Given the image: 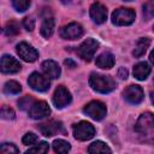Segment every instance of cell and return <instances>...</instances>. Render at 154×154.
Returning a JSON list of instances; mask_svg holds the SVG:
<instances>
[{
    "label": "cell",
    "instance_id": "obj_5",
    "mask_svg": "<svg viewBox=\"0 0 154 154\" xmlns=\"http://www.w3.org/2000/svg\"><path fill=\"white\" fill-rule=\"evenodd\" d=\"M83 112L94 120H101L106 116V106L101 101H91L84 106Z\"/></svg>",
    "mask_w": 154,
    "mask_h": 154
},
{
    "label": "cell",
    "instance_id": "obj_39",
    "mask_svg": "<svg viewBox=\"0 0 154 154\" xmlns=\"http://www.w3.org/2000/svg\"><path fill=\"white\" fill-rule=\"evenodd\" d=\"M153 31H154V26H153Z\"/></svg>",
    "mask_w": 154,
    "mask_h": 154
},
{
    "label": "cell",
    "instance_id": "obj_19",
    "mask_svg": "<svg viewBox=\"0 0 154 154\" xmlns=\"http://www.w3.org/2000/svg\"><path fill=\"white\" fill-rule=\"evenodd\" d=\"M54 25H55V23H54L53 17H48V16L45 17L43 22L41 24V35L46 38L51 37L54 32Z\"/></svg>",
    "mask_w": 154,
    "mask_h": 154
},
{
    "label": "cell",
    "instance_id": "obj_11",
    "mask_svg": "<svg viewBox=\"0 0 154 154\" xmlns=\"http://www.w3.org/2000/svg\"><path fill=\"white\" fill-rule=\"evenodd\" d=\"M17 53L24 61H28V63H32L38 58L37 51L26 42H20L17 46Z\"/></svg>",
    "mask_w": 154,
    "mask_h": 154
},
{
    "label": "cell",
    "instance_id": "obj_20",
    "mask_svg": "<svg viewBox=\"0 0 154 154\" xmlns=\"http://www.w3.org/2000/svg\"><path fill=\"white\" fill-rule=\"evenodd\" d=\"M149 45H150V40H149L148 37H142V38H140V40L137 41L136 46H135V49H134V52H132V55H134L135 58L142 57V55L146 53V51H147V48L149 47Z\"/></svg>",
    "mask_w": 154,
    "mask_h": 154
},
{
    "label": "cell",
    "instance_id": "obj_33",
    "mask_svg": "<svg viewBox=\"0 0 154 154\" xmlns=\"http://www.w3.org/2000/svg\"><path fill=\"white\" fill-rule=\"evenodd\" d=\"M118 77L120 79H126L128 78V70L125 67H120L118 71Z\"/></svg>",
    "mask_w": 154,
    "mask_h": 154
},
{
    "label": "cell",
    "instance_id": "obj_30",
    "mask_svg": "<svg viewBox=\"0 0 154 154\" xmlns=\"http://www.w3.org/2000/svg\"><path fill=\"white\" fill-rule=\"evenodd\" d=\"M22 142H23V144H25V146L35 144V143L37 142V136H36L34 132H26V134L23 136Z\"/></svg>",
    "mask_w": 154,
    "mask_h": 154
},
{
    "label": "cell",
    "instance_id": "obj_24",
    "mask_svg": "<svg viewBox=\"0 0 154 154\" xmlns=\"http://www.w3.org/2000/svg\"><path fill=\"white\" fill-rule=\"evenodd\" d=\"M4 32H5L6 36H16V35L19 34V25L16 22L10 20L4 26Z\"/></svg>",
    "mask_w": 154,
    "mask_h": 154
},
{
    "label": "cell",
    "instance_id": "obj_23",
    "mask_svg": "<svg viewBox=\"0 0 154 154\" xmlns=\"http://www.w3.org/2000/svg\"><path fill=\"white\" fill-rule=\"evenodd\" d=\"M53 149L57 153H67L71 149V146L69 142L64 141V140H55L53 142Z\"/></svg>",
    "mask_w": 154,
    "mask_h": 154
},
{
    "label": "cell",
    "instance_id": "obj_8",
    "mask_svg": "<svg viewBox=\"0 0 154 154\" xmlns=\"http://www.w3.org/2000/svg\"><path fill=\"white\" fill-rule=\"evenodd\" d=\"M83 26L76 22H72L60 29V36L65 40H77L83 35Z\"/></svg>",
    "mask_w": 154,
    "mask_h": 154
},
{
    "label": "cell",
    "instance_id": "obj_4",
    "mask_svg": "<svg viewBox=\"0 0 154 154\" xmlns=\"http://www.w3.org/2000/svg\"><path fill=\"white\" fill-rule=\"evenodd\" d=\"M99 47V43L94 38H87L83 41L79 47L77 48V54L79 58H82L85 61H90L94 58V54Z\"/></svg>",
    "mask_w": 154,
    "mask_h": 154
},
{
    "label": "cell",
    "instance_id": "obj_18",
    "mask_svg": "<svg viewBox=\"0 0 154 154\" xmlns=\"http://www.w3.org/2000/svg\"><path fill=\"white\" fill-rule=\"evenodd\" d=\"M150 73V67L146 61H141L134 66V76L140 81H144Z\"/></svg>",
    "mask_w": 154,
    "mask_h": 154
},
{
    "label": "cell",
    "instance_id": "obj_10",
    "mask_svg": "<svg viewBox=\"0 0 154 154\" xmlns=\"http://www.w3.org/2000/svg\"><path fill=\"white\" fill-rule=\"evenodd\" d=\"M125 100L130 103H134V105H138L142 102L143 97H144V94H143V90L140 85H136V84H131L129 85L124 93H123Z\"/></svg>",
    "mask_w": 154,
    "mask_h": 154
},
{
    "label": "cell",
    "instance_id": "obj_31",
    "mask_svg": "<svg viewBox=\"0 0 154 154\" xmlns=\"http://www.w3.org/2000/svg\"><path fill=\"white\" fill-rule=\"evenodd\" d=\"M1 118L2 119H14V111L10 108L8 106H2L1 107Z\"/></svg>",
    "mask_w": 154,
    "mask_h": 154
},
{
    "label": "cell",
    "instance_id": "obj_29",
    "mask_svg": "<svg viewBox=\"0 0 154 154\" xmlns=\"http://www.w3.org/2000/svg\"><path fill=\"white\" fill-rule=\"evenodd\" d=\"M34 102H35V101H34V99H32L31 96H24L23 99L19 100L18 107H19L20 109H30V107L32 106Z\"/></svg>",
    "mask_w": 154,
    "mask_h": 154
},
{
    "label": "cell",
    "instance_id": "obj_32",
    "mask_svg": "<svg viewBox=\"0 0 154 154\" xmlns=\"http://www.w3.org/2000/svg\"><path fill=\"white\" fill-rule=\"evenodd\" d=\"M23 26L28 31H32L35 29V19L32 17H25L23 19Z\"/></svg>",
    "mask_w": 154,
    "mask_h": 154
},
{
    "label": "cell",
    "instance_id": "obj_36",
    "mask_svg": "<svg viewBox=\"0 0 154 154\" xmlns=\"http://www.w3.org/2000/svg\"><path fill=\"white\" fill-rule=\"evenodd\" d=\"M150 100H152V102L154 103V91L150 93Z\"/></svg>",
    "mask_w": 154,
    "mask_h": 154
},
{
    "label": "cell",
    "instance_id": "obj_15",
    "mask_svg": "<svg viewBox=\"0 0 154 154\" xmlns=\"http://www.w3.org/2000/svg\"><path fill=\"white\" fill-rule=\"evenodd\" d=\"M38 129H40V131H41V134L43 136L52 137L57 132L63 131V125H61V123H58V122H53L52 120V122H47V123L40 124L38 125Z\"/></svg>",
    "mask_w": 154,
    "mask_h": 154
},
{
    "label": "cell",
    "instance_id": "obj_28",
    "mask_svg": "<svg viewBox=\"0 0 154 154\" xmlns=\"http://www.w3.org/2000/svg\"><path fill=\"white\" fill-rule=\"evenodd\" d=\"M0 152L2 154H16L19 152V149L13 143H2L0 147Z\"/></svg>",
    "mask_w": 154,
    "mask_h": 154
},
{
    "label": "cell",
    "instance_id": "obj_16",
    "mask_svg": "<svg viewBox=\"0 0 154 154\" xmlns=\"http://www.w3.org/2000/svg\"><path fill=\"white\" fill-rule=\"evenodd\" d=\"M42 70L48 78H58L60 76V67L54 60H45L42 63Z\"/></svg>",
    "mask_w": 154,
    "mask_h": 154
},
{
    "label": "cell",
    "instance_id": "obj_2",
    "mask_svg": "<svg viewBox=\"0 0 154 154\" xmlns=\"http://www.w3.org/2000/svg\"><path fill=\"white\" fill-rule=\"evenodd\" d=\"M89 85L97 93L107 94L116 88V82L109 76H103L94 72L89 77Z\"/></svg>",
    "mask_w": 154,
    "mask_h": 154
},
{
    "label": "cell",
    "instance_id": "obj_38",
    "mask_svg": "<svg viewBox=\"0 0 154 154\" xmlns=\"http://www.w3.org/2000/svg\"><path fill=\"white\" fill-rule=\"evenodd\" d=\"M124 1H131V0H124Z\"/></svg>",
    "mask_w": 154,
    "mask_h": 154
},
{
    "label": "cell",
    "instance_id": "obj_17",
    "mask_svg": "<svg viewBox=\"0 0 154 154\" xmlns=\"http://www.w3.org/2000/svg\"><path fill=\"white\" fill-rule=\"evenodd\" d=\"M113 65H114V57L108 52H105L96 58V66L100 69H111L113 67Z\"/></svg>",
    "mask_w": 154,
    "mask_h": 154
},
{
    "label": "cell",
    "instance_id": "obj_21",
    "mask_svg": "<svg viewBox=\"0 0 154 154\" xmlns=\"http://www.w3.org/2000/svg\"><path fill=\"white\" fill-rule=\"evenodd\" d=\"M88 152L89 153H111V148L108 146H106L103 142L101 141H95L93 142L89 147H88Z\"/></svg>",
    "mask_w": 154,
    "mask_h": 154
},
{
    "label": "cell",
    "instance_id": "obj_27",
    "mask_svg": "<svg viewBox=\"0 0 154 154\" xmlns=\"http://www.w3.org/2000/svg\"><path fill=\"white\" fill-rule=\"evenodd\" d=\"M30 2H31V0H12V5L18 12L26 11L28 7L30 6Z\"/></svg>",
    "mask_w": 154,
    "mask_h": 154
},
{
    "label": "cell",
    "instance_id": "obj_13",
    "mask_svg": "<svg viewBox=\"0 0 154 154\" xmlns=\"http://www.w3.org/2000/svg\"><path fill=\"white\" fill-rule=\"evenodd\" d=\"M90 17L96 24H102L107 19V10L106 7L100 2H94L90 6Z\"/></svg>",
    "mask_w": 154,
    "mask_h": 154
},
{
    "label": "cell",
    "instance_id": "obj_25",
    "mask_svg": "<svg viewBox=\"0 0 154 154\" xmlns=\"http://www.w3.org/2000/svg\"><path fill=\"white\" fill-rule=\"evenodd\" d=\"M143 16L147 20L154 17V0H149L143 5Z\"/></svg>",
    "mask_w": 154,
    "mask_h": 154
},
{
    "label": "cell",
    "instance_id": "obj_34",
    "mask_svg": "<svg viewBox=\"0 0 154 154\" xmlns=\"http://www.w3.org/2000/svg\"><path fill=\"white\" fill-rule=\"evenodd\" d=\"M64 63H65V65H66V66H69L70 69H73V67H76V63H75V61H72L71 59H67V60H65Z\"/></svg>",
    "mask_w": 154,
    "mask_h": 154
},
{
    "label": "cell",
    "instance_id": "obj_7",
    "mask_svg": "<svg viewBox=\"0 0 154 154\" xmlns=\"http://www.w3.org/2000/svg\"><path fill=\"white\" fill-rule=\"evenodd\" d=\"M28 84L36 91H46L49 89L51 82L47 76H43L38 72H32L28 78Z\"/></svg>",
    "mask_w": 154,
    "mask_h": 154
},
{
    "label": "cell",
    "instance_id": "obj_26",
    "mask_svg": "<svg viewBox=\"0 0 154 154\" xmlns=\"http://www.w3.org/2000/svg\"><path fill=\"white\" fill-rule=\"evenodd\" d=\"M48 148H49V147H48V143H47V142H45V141H42V142H40L38 144L34 146L32 148H29L26 153H37V154H43V153H47V152H48Z\"/></svg>",
    "mask_w": 154,
    "mask_h": 154
},
{
    "label": "cell",
    "instance_id": "obj_1",
    "mask_svg": "<svg viewBox=\"0 0 154 154\" xmlns=\"http://www.w3.org/2000/svg\"><path fill=\"white\" fill-rule=\"evenodd\" d=\"M135 131L143 142L154 144V114L150 112L142 113L135 124Z\"/></svg>",
    "mask_w": 154,
    "mask_h": 154
},
{
    "label": "cell",
    "instance_id": "obj_3",
    "mask_svg": "<svg viewBox=\"0 0 154 154\" xmlns=\"http://www.w3.org/2000/svg\"><path fill=\"white\" fill-rule=\"evenodd\" d=\"M135 20V11L131 8H117L112 13V23L116 25H130Z\"/></svg>",
    "mask_w": 154,
    "mask_h": 154
},
{
    "label": "cell",
    "instance_id": "obj_12",
    "mask_svg": "<svg viewBox=\"0 0 154 154\" xmlns=\"http://www.w3.org/2000/svg\"><path fill=\"white\" fill-rule=\"evenodd\" d=\"M49 113H51V108H49L48 103L45 101H35L29 109V116L32 119L46 118L47 116H49Z\"/></svg>",
    "mask_w": 154,
    "mask_h": 154
},
{
    "label": "cell",
    "instance_id": "obj_6",
    "mask_svg": "<svg viewBox=\"0 0 154 154\" xmlns=\"http://www.w3.org/2000/svg\"><path fill=\"white\" fill-rule=\"evenodd\" d=\"M73 135L79 141H87L95 135V128L88 122H79L73 125Z\"/></svg>",
    "mask_w": 154,
    "mask_h": 154
},
{
    "label": "cell",
    "instance_id": "obj_37",
    "mask_svg": "<svg viewBox=\"0 0 154 154\" xmlns=\"http://www.w3.org/2000/svg\"><path fill=\"white\" fill-rule=\"evenodd\" d=\"M60 1H61L63 4H69V2L71 1V0H60Z\"/></svg>",
    "mask_w": 154,
    "mask_h": 154
},
{
    "label": "cell",
    "instance_id": "obj_35",
    "mask_svg": "<svg viewBox=\"0 0 154 154\" xmlns=\"http://www.w3.org/2000/svg\"><path fill=\"white\" fill-rule=\"evenodd\" d=\"M149 59H150V61L154 64V49L150 52V55H149Z\"/></svg>",
    "mask_w": 154,
    "mask_h": 154
},
{
    "label": "cell",
    "instance_id": "obj_22",
    "mask_svg": "<svg viewBox=\"0 0 154 154\" xmlns=\"http://www.w3.org/2000/svg\"><path fill=\"white\" fill-rule=\"evenodd\" d=\"M22 90V85L16 82V81H8L5 83V87H4V91L6 94H11V95H16V94H19Z\"/></svg>",
    "mask_w": 154,
    "mask_h": 154
},
{
    "label": "cell",
    "instance_id": "obj_9",
    "mask_svg": "<svg viewBox=\"0 0 154 154\" xmlns=\"http://www.w3.org/2000/svg\"><path fill=\"white\" fill-rule=\"evenodd\" d=\"M71 100H72L71 94L64 85H59L55 89L53 95V103L57 108H64L71 102Z\"/></svg>",
    "mask_w": 154,
    "mask_h": 154
},
{
    "label": "cell",
    "instance_id": "obj_14",
    "mask_svg": "<svg viewBox=\"0 0 154 154\" xmlns=\"http://www.w3.org/2000/svg\"><path fill=\"white\" fill-rule=\"evenodd\" d=\"M20 64L13 57L8 54H4L1 58V71L4 73H16L20 70Z\"/></svg>",
    "mask_w": 154,
    "mask_h": 154
}]
</instances>
